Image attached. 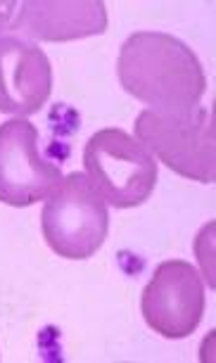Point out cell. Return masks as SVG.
Listing matches in <instances>:
<instances>
[{"label": "cell", "mask_w": 216, "mask_h": 363, "mask_svg": "<svg viewBox=\"0 0 216 363\" xmlns=\"http://www.w3.org/2000/svg\"><path fill=\"white\" fill-rule=\"evenodd\" d=\"M214 109L193 107L188 112L143 109L136 119V138L147 152L174 174L198 183L216 181Z\"/></svg>", "instance_id": "cell-2"}, {"label": "cell", "mask_w": 216, "mask_h": 363, "mask_svg": "<svg viewBox=\"0 0 216 363\" xmlns=\"http://www.w3.org/2000/svg\"><path fill=\"white\" fill-rule=\"evenodd\" d=\"M10 31L48 43L100 36L107 31V8L103 0H26Z\"/></svg>", "instance_id": "cell-8"}, {"label": "cell", "mask_w": 216, "mask_h": 363, "mask_svg": "<svg viewBox=\"0 0 216 363\" xmlns=\"http://www.w3.org/2000/svg\"><path fill=\"white\" fill-rule=\"evenodd\" d=\"M86 178L105 204L133 209L150 200L157 183V162L121 128L93 133L84 147Z\"/></svg>", "instance_id": "cell-3"}, {"label": "cell", "mask_w": 216, "mask_h": 363, "mask_svg": "<svg viewBox=\"0 0 216 363\" xmlns=\"http://www.w3.org/2000/svg\"><path fill=\"white\" fill-rule=\"evenodd\" d=\"M52 67L38 45L17 36L0 38V112L31 116L48 102Z\"/></svg>", "instance_id": "cell-7"}, {"label": "cell", "mask_w": 216, "mask_h": 363, "mask_svg": "<svg viewBox=\"0 0 216 363\" xmlns=\"http://www.w3.org/2000/svg\"><path fill=\"white\" fill-rule=\"evenodd\" d=\"M40 230L57 257L84 262L103 247L110 230L105 200L86 174H69L45 197Z\"/></svg>", "instance_id": "cell-4"}, {"label": "cell", "mask_w": 216, "mask_h": 363, "mask_svg": "<svg viewBox=\"0 0 216 363\" xmlns=\"http://www.w3.org/2000/svg\"><path fill=\"white\" fill-rule=\"evenodd\" d=\"M147 328L166 340H183L205 316V285L200 273L183 259H169L152 271L140 297Z\"/></svg>", "instance_id": "cell-5"}, {"label": "cell", "mask_w": 216, "mask_h": 363, "mask_svg": "<svg viewBox=\"0 0 216 363\" xmlns=\"http://www.w3.org/2000/svg\"><path fill=\"white\" fill-rule=\"evenodd\" d=\"M121 88L154 112H188L207 91L198 55L183 40L161 31L131 33L119 50Z\"/></svg>", "instance_id": "cell-1"}, {"label": "cell", "mask_w": 216, "mask_h": 363, "mask_svg": "<svg viewBox=\"0 0 216 363\" xmlns=\"http://www.w3.org/2000/svg\"><path fill=\"white\" fill-rule=\"evenodd\" d=\"M19 5L17 3H12V0H5V3H0V33L3 31H10V26H12V17L17 15V10Z\"/></svg>", "instance_id": "cell-9"}, {"label": "cell", "mask_w": 216, "mask_h": 363, "mask_svg": "<svg viewBox=\"0 0 216 363\" xmlns=\"http://www.w3.org/2000/svg\"><path fill=\"white\" fill-rule=\"evenodd\" d=\"M62 174L38 152V128L26 119L0 124V202L31 207L59 186Z\"/></svg>", "instance_id": "cell-6"}]
</instances>
